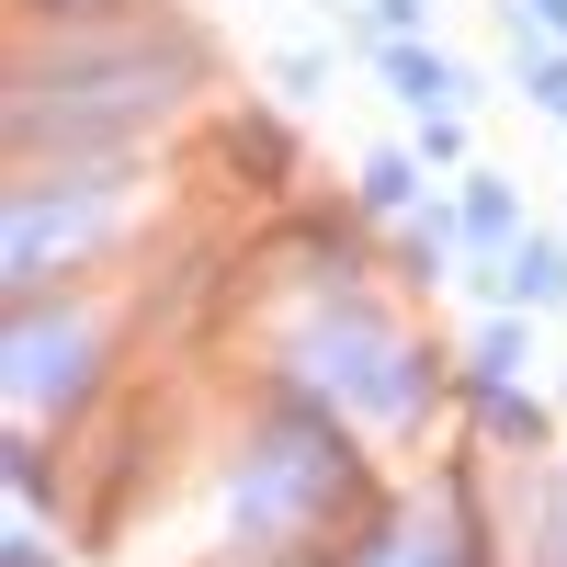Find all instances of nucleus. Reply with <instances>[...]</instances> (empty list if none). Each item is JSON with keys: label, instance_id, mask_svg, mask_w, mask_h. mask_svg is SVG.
Listing matches in <instances>:
<instances>
[{"label": "nucleus", "instance_id": "nucleus-1", "mask_svg": "<svg viewBox=\"0 0 567 567\" xmlns=\"http://www.w3.org/2000/svg\"><path fill=\"white\" fill-rule=\"evenodd\" d=\"M386 69H398V91H409V103H420V114H443V103H454V91H465V80H454L443 58H420V45H398V58H386Z\"/></svg>", "mask_w": 567, "mask_h": 567}, {"label": "nucleus", "instance_id": "nucleus-2", "mask_svg": "<svg viewBox=\"0 0 567 567\" xmlns=\"http://www.w3.org/2000/svg\"><path fill=\"white\" fill-rule=\"evenodd\" d=\"M499 296H534V307H556V296H567V261H556V250H523V261L499 272Z\"/></svg>", "mask_w": 567, "mask_h": 567}, {"label": "nucleus", "instance_id": "nucleus-5", "mask_svg": "<svg viewBox=\"0 0 567 567\" xmlns=\"http://www.w3.org/2000/svg\"><path fill=\"white\" fill-rule=\"evenodd\" d=\"M511 12H534L545 34H567V0H511Z\"/></svg>", "mask_w": 567, "mask_h": 567}, {"label": "nucleus", "instance_id": "nucleus-3", "mask_svg": "<svg viewBox=\"0 0 567 567\" xmlns=\"http://www.w3.org/2000/svg\"><path fill=\"white\" fill-rule=\"evenodd\" d=\"M409 194H420L409 159H374V171H363V205H409Z\"/></svg>", "mask_w": 567, "mask_h": 567}, {"label": "nucleus", "instance_id": "nucleus-4", "mask_svg": "<svg viewBox=\"0 0 567 567\" xmlns=\"http://www.w3.org/2000/svg\"><path fill=\"white\" fill-rule=\"evenodd\" d=\"M534 103H545V114H567V58H545V69H534Z\"/></svg>", "mask_w": 567, "mask_h": 567}]
</instances>
